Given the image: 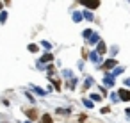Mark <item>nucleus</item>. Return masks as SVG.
<instances>
[{"label":"nucleus","mask_w":130,"mask_h":123,"mask_svg":"<svg viewBox=\"0 0 130 123\" xmlns=\"http://www.w3.org/2000/svg\"><path fill=\"white\" fill-rule=\"evenodd\" d=\"M84 105H86V107H91V109H93V102H89V100H84Z\"/></svg>","instance_id":"10"},{"label":"nucleus","mask_w":130,"mask_h":123,"mask_svg":"<svg viewBox=\"0 0 130 123\" xmlns=\"http://www.w3.org/2000/svg\"><path fill=\"white\" fill-rule=\"evenodd\" d=\"M0 11H2V4H0Z\"/></svg>","instance_id":"13"},{"label":"nucleus","mask_w":130,"mask_h":123,"mask_svg":"<svg viewBox=\"0 0 130 123\" xmlns=\"http://www.w3.org/2000/svg\"><path fill=\"white\" fill-rule=\"evenodd\" d=\"M43 61H52V54H45L43 55Z\"/></svg>","instance_id":"9"},{"label":"nucleus","mask_w":130,"mask_h":123,"mask_svg":"<svg viewBox=\"0 0 130 123\" xmlns=\"http://www.w3.org/2000/svg\"><path fill=\"white\" fill-rule=\"evenodd\" d=\"M84 6H87V7H98L100 6V2H82Z\"/></svg>","instance_id":"6"},{"label":"nucleus","mask_w":130,"mask_h":123,"mask_svg":"<svg viewBox=\"0 0 130 123\" xmlns=\"http://www.w3.org/2000/svg\"><path fill=\"white\" fill-rule=\"evenodd\" d=\"M41 121H43V123H54V119H52V116H48V114H43V118H41Z\"/></svg>","instance_id":"5"},{"label":"nucleus","mask_w":130,"mask_h":123,"mask_svg":"<svg viewBox=\"0 0 130 123\" xmlns=\"http://www.w3.org/2000/svg\"><path fill=\"white\" fill-rule=\"evenodd\" d=\"M118 95H119V98H121V100H125V102H128V100H130V91H128V89H119V91H118Z\"/></svg>","instance_id":"1"},{"label":"nucleus","mask_w":130,"mask_h":123,"mask_svg":"<svg viewBox=\"0 0 130 123\" xmlns=\"http://www.w3.org/2000/svg\"><path fill=\"white\" fill-rule=\"evenodd\" d=\"M114 66H116V61H112V59H110V61H105V64H103L105 70H110V68H114Z\"/></svg>","instance_id":"3"},{"label":"nucleus","mask_w":130,"mask_h":123,"mask_svg":"<svg viewBox=\"0 0 130 123\" xmlns=\"http://www.w3.org/2000/svg\"><path fill=\"white\" fill-rule=\"evenodd\" d=\"M105 50H107L105 43H103V41H100V45H98V54H105Z\"/></svg>","instance_id":"4"},{"label":"nucleus","mask_w":130,"mask_h":123,"mask_svg":"<svg viewBox=\"0 0 130 123\" xmlns=\"http://www.w3.org/2000/svg\"><path fill=\"white\" fill-rule=\"evenodd\" d=\"M126 114H128V116H130V109H126Z\"/></svg>","instance_id":"12"},{"label":"nucleus","mask_w":130,"mask_h":123,"mask_svg":"<svg viewBox=\"0 0 130 123\" xmlns=\"http://www.w3.org/2000/svg\"><path fill=\"white\" fill-rule=\"evenodd\" d=\"M29 50L30 52H38V45H29Z\"/></svg>","instance_id":"8"},{"label":"nucleus","mask_w":130,"mask_h":123,"mask_svg":"<svg viewBox=\"0 0 130 123\" xmlns=\"http://www.w3.org/2000/svg\"><path fill=\"white\" fill-rule=\"evenodd\" d=\"M23 112H25L30 119H36V118H38V111H36V109H23Z\"/></svg>","instance_id":"2"},{"label":"nucleus","mask_w":130,"mask_h":123,"mask_svg":"<svg viewBox=\"0 0 130 123\" xmlns=\"http://www.w3.org/2000/svg\"><path fill=\"white\" fill-rule=\"evenodd\" d=\"M6 20H7V13H0V22L4 23Z\"/></svg>","instance_id":"7"},{"label":"nucleus","mask_w":130,"mask_h":123,"mask_svg":"<svg viewBox=\"0 0 130 123\" xmlns=\"http://www.w3.org/2000/svg\"><path fill=\"white\" fill-rule=\"evenodd\" d=\"M126 84H128V86H130V79H126Z\"/></svg>","instance_id":"11"}]
</instances>
